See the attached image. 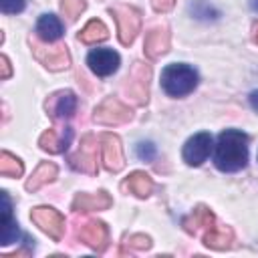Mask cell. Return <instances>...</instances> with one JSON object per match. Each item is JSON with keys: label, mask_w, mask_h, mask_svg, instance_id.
Here are the masks:
<instances>
[{"label": "cell", "mask_w": 258, "mask_h": 258, "mask_svg": "<svg viewBox=\"0 0 258 258\" xmlns=\"http://www.w3.org/2000/svg\"><path fill=\"white\" fill-rule=\"evenodd\" d=\"M87 64L95 75L107 77V75H113L119 69V54L111 48H95V50L89 52Z\"/></svg>", "instance_id": "11"}, {"label": "cell", "mask_w": 258, "mask_h": 258, "mask_svg": "<svg viewBox=\"0 0 258 258\" xmlns=\"http://www.w3.org/2000/svg\"><path fill=\"white\" fill-rule=\"evenodd\" d=\"M214 220H216V216H214V212L210 210V208H206V206H198L185 220H183V228L189 232V234H196L198 232V228H210V226H214Z\"/></svg>", "instance_id": "22"}, {"label": "cell", "mask_w": 258, "mask_h": 258, "mask_svg": "<svg viewBox=\"0 0 258 258\" xmlns=\"http://www.w3.org/2000/svg\"><path fill=\"white\" fill-rule=\"evenodd\" d=\"M248 161V137L238 129H226L218 137L214 163L222 171H238Z\"/></svg>", "instance_id": "1"}, {"label": "cell", "mask_w": 258, "mask_h": 258, "mask_svg": "<svg viewBox=\"0 0 258 258\" xmlns=\"http://www.w3.org/2000/svg\"><path fill=\"white\" fill-rule=\"evenodd\" d=\"M2 210H0V244L8 246L12 242H16L18 238V224L12 218V204L6 191H2Z\"/></svg>", "instance_id": "14"}, {"label": "cell", "mask_w": 258, "mask_h": 258, "mask_svg": "<svg viewBox=\"0 0 258 258\" xmlns=\"http://www.w3.org/2000/svg\"><path fill=\"white\" fill-rule=\"evenodd\" d=\"M198 85V73L194 67L183 62L167 64L161 73V87L169 97H183L191 93Z\"/></svg>", "instance_id": "2"}, {"label": "cell", "mask_w": 258, "mask_h": 258, "mask_svg": "<svg viewBox=\"0 0 258 258\" xmlns=\"http://www.w3.org/2000/svg\"><path fill=\"white\" fill-rule=\"evenodd\" d=\"M77 111V97L73 91H58L46 101V113L52 119H69Z\"/></svg>", "instance_id": "12"}, {"label": "cell", "mask_w": 258, "mask_h": 258, "mask_svg": "<svg viewBox=\"0 0 258 258\" xmlns=\"http://www.w3.org/2000/svg\"><path fill=\"white\" fill-rule=\"evenodd\" d=\"M99 139H101V151H103V165L113 173L121 171L125 167V157H123V147L119 137L113 133H103Z\"/></svg>", "instance_id": "10"}, {"label": "cell", "mask_w": 258, "mask_h": 258, "mask_svg": "<svg viewBox=\"0 0 258 258\" xmlns=\"http://www.w3.org/2000/svg\"><path fill=\"white\" fill-rule=\"evenodd\" d=\"M71 137H73V131L69 127H64L60 131L58 129H46L40 135L38 145H40V149H44L48 153H60V151H64L69 147Z\"/></svg>", "instance_id": "17"}, {"label": "cell", "mask_w": 258, "mask_h": 258, "mask_svg": "<svg viewBox=\"0 0 258 258\" xmlns=\"http://www.w3.org/2000/svg\"><path fill=\"white\" fill-rule=\"evenodd\" d=\"M8 77H10V62H8V56L2 54L0 56V79L6 81Z\"/></svg>", "instance_id": "30"}, {"label": "cell", "mask_w": 258, "mask_h": 258, "mask_svg": "<svg viewBox=\"0 0 258 258\" xmlns=\"http://www.w3.org/2000/svg\"><path fill=\"white\" fill-rule=\"evenodd\" d=\"M143 50L149 58H157L169 50V28L167 26H155L147 32Z\"/></svg>", "instance_id": "15"}, {"label": "cell", "mask_w": 258, "mask_h": 258, "mask_svg": "<svg viewBox=\"0 0 258 258\" xmlns=\"http://www.w3.org/2000/svg\"><path fill=\"white\" fill-rule=\"evenodd\" d=\"M79 238L89 248H93L97 252H103L109 244V228L99 220H91L79 230Z\"/></svg>", "instance_id": "13"}, {"label": "cell", "mask_w": 258, "mask_h": 258, "mask_svg": "<svg viewBox=\"0 0 258 258\" xmlns=\"http://www.w3.org/2000/svg\"><path fill=\"white\" fill-rule=\"evenodd\" d=\"M212 151V135L210 133H196L183 145V161L187 165H202Z\"/></svg>", "instance_id": "9"}, {"label": "cell", "mask_w": 258, "mask_h": 258, "mask_svg": "<svg viewBox=\"0 0 258 258\" xmlns=\"http://www.w3.org/2000/svg\"><path fill=\"white\" fill-rule=\"evenodd\" d=\"M0 8L6 14H16V12H22L24 0H0Z\"/></svg>", "instance_id": "28"}, {"label": "cell", "mask_w": 258, "mask_h": 258, "mask_svg": "<svg viewBox=\"0 0 258 258\" xmlns=\"http://www.w3.org/2000/svg\"><path fill=\"white\" fill-rule=\"evenodd\" d=\"M149 79H151V69L145 62H133L123 91L125 95L135 103V105H145L149 99Z\"/></svg>", "instance_id": "5"}, {"label": "cell", "mask_w": 258, "mask_h": 258, "mask_svg": "<svg viewBox=\"0 0 258 258\" xmlns=\"http://www.w3.org/2000/svg\"><path fill=\"white\" fill-rule=\"evenodd\" d=\"M127 246L135 248V250H147L151 246V238L145 236V234H133V236L127 238Z\"/></svg>", "instance_id": "26"}, {"label": "cell", "mask_w": 258, "mask_h": 258, "mask_svg": "<svg viewBox=\"0 0 258 258\" xmlns=\"http://www.w3.org/2000/svg\"><path fill=\"white\" fill-rule=\"evenodd\" d=\"M69 163L83 173L97 175V139L93 135H85L79 149L69 157Z\"/></svg>", "instance_id": "8"}, {"label": "cell", "mask_w": 258, "mask_h": 258, "mask_svg": "<svg viewBox=\"0 0 258 258\" xmlns=\"http://www.w3.org/2000/svg\"><path fill=\"white\" fill-rule=\"evenodd\" d=\"M30 48H32L34 58L48 71H62L71 64V54H69V48L64 42L50 44V42L34 36V38H30Z\"/></svg>", "instance_id": "3"}, {"label": "cell", "mask_w": 258, "mask_h": 258, "mask_svg": "<svg viewBox=\"0 0 258 258\" xmlns=\"http://www.w3.org/2000/svg\"><path fill=\"white\" fill-rule=\"evenodd\" d=\"M121 189L125 194H133L137 198H147L153 191V179L145 171H133L121 183Z\"/></svg>", "instance_id": "18"}, {"label": "cell", "mask_w": 258, "mask_h": 258, "mask_svg": "<svg viewBox=\"0 0 258 258\" xmlns=\"http://www.w3.org/2000/svg\"><path fill=\"white\" fill-rule=\"evenodd\" d=\"M87 2L85 0H60V12L73 22L81 16V12L85 10Z\"/></svg>", "instance_id": "25"}, {"label": "cell", "mask_w": 258, "mask_h": 258, "mask_svg": "<svg viewBox=\"0 0 258 258\" xmlns=\"http://www.w3.org/2000/svg\"><path fill=\"white\" fill-rule=\"evenodd\" d=\"M250 103H252V107L258 111V91H254V93L250 95Z\"/></svg>", "instance_id": "31"}, {"label": "cell", "mask_w": 258, "mask_h": 258, "mask_svg": "<svg viewBox=\"0 0 258 258\" xmlns=\"http://www.w3.org/2000/svg\"><path fill=\"white\" fill-rule=\"evenodd\" d=\"M30 220L46 234L50 236L54 242H58L64 234V218L60 216L58 210L50 208V206H36L30 212Z\"/></svg>", "instance_id": "7"}, {"label": "cell", "mask_w": 258, "mask_h": 258, "mask_svg": "<svg viewBox=\"0 0 258 258\" xmlns=\"http://www.w3.org/2000/svg\"><path fill=\"white\" fill-rule=\"evenodd\" d=\"M137 155H139V159H145V161L153 159L155 157V145L151 141H141L137 145Z\"/></svg>", "instance_id": "27"}, {"label": "cell", "mask_w": 258, "mask_h": 258, "mask_svg": "<svg viewBox=\"0 0 258 258\" xmlns=\"http://www.w3.org/2000/svg\"><path fill=\"white\" fill-rule=\"evenodd\" d=\"M250 6H252V10H256V12H258V0H252V2H250Z\"/></svg>", "instance_id": "33"}, {"label": "cell", "mask_w": 258, "mask_h": 258, "mask_svg": "<svg viewBox=\"0 0 258 258\" xmlns=\"http://www.w3.org/2000/svg\"><path fill=\"white\" fill-rule=\"evenodd\" d=\"M56 173H58V169H56V165L52 163V161H42L36 169H34V173L28 177V181H26V189L28 191H36L38 187H42L44 183H50L54 177H56Z\"/></svg>", "instance_id": "21"}, {"label": "cell", "mask_w": 258, "mask_h": 258, "mask_svg": "<svg viewBox=\"0 0 258 258\" xmlns=\"http://www.w3.org/2000/svg\"><path fill=\"white\" fill-rule=\"evenodd\" d=\"M22 171H24V165L16 155H12L8 151L0 153V173L4 177H20Z\"/></svg>", "instance_id": "24"}, {"label": "cell", "mask_w": 258, "mask_h": 258, "mask_svg": "<svg viewBox=\"0 0 258 258\" xmlns=\"http://www.w3.org/2000/svg\"><path fill=\"white\" fill-rule=\"evenodd\" d=\"M175 0H151V6L155 12H169L173 8Z\"/></svg>", "instance_id": "29"}, {"label": "cell", "mask_w": 258, "mask_h": 258, "mask_svg": "<svg viewBox=\"0 0 258 258\" xmlns=\"http://www.w3.org/2000/svg\"><path fill=\"white\" fill-rule=\"evenodd\" d=\"M131 117H133V111L115 97H107L93 111V119L101 125H121L131 121Z\"/></svg>", "instance_id": "6"}, {"label": "cell", "mask_w": 258, "mask_h": 258, "mask_svg": "<svg viewBox=\"0 0 258 258\" xmlns=\"http://www.w3.org/2000/svg\"><path fill=\"white\" fill-rule=\"evenodd\" d=\"M234 242V232L230 226H210L204 234V244L214 250H226Z\"/></svg>", "instance_id": "19"}, {"label": "cell", "mask_w": 258, "mask_h": 258, "mask_svg": "<svg viewBox=\"0 0 258 258\" xmlns=\"http://www.w3.org/2000/svg\"><path fill=\"white\" fill-rule=\"evenodd\" d=\"M252 38H254V42L258 44V22L252 24Z\"/></svg>", "instance_id": "32"}, {"label": "cell", "mask_w": 258, "mask_h": 258, "mask_svg": "<svg viewBox=\"0 0 258 258\" xmlns=\"http://www.w3.org/2000/svg\"><path fill=\"white\" fill-rule=\"evenodd\" d=\"M109 38V28L101 22V20H89L85 24V28L79 32V40L85 44H95V42H103Z\"/></svg>", "instance_id": "23"}, {"label": "cell", "mask_w": 258, "mask_h": 258, "mask_svg": "<svg viewBox=\"0 0 258 258\" xmlns=\"http://www.w3.org/2000/svg\"><path fill=\"white\" fill-rule=\"evenodd\" d=\"M113 206V200L107 191H97V194H77L73 200V210L75 212H99V210H107Z\"/></svg>", "instance_id": "16"}, {"label": "cell", "mask_w": 258, "mask_h": 258, "mask_svg": "<svg viewBox=\"0 0 258 258\" xmlns=\"http://www.w3.org/2000/svg\"><path fill=\"white\" fill-rule=\"evenodd\" d=\"M62 34V24L54 14H42L36 22V36L46 42L58 40Z\"/></svg>", "instance_id": "20"}, {"label": "cell", "mask_w": 258, "mask_h": 258, "mask_svg": "<svg viewBox=\"0 0 258 258\" xmlns=\"http://www.w3.org/2000/svg\"><path fill=\"white\" fill-rule=\"evenodd\" d=\"M109 12H111V16L117 22V32H119L121 44L129 46L135 40L139 28H141V14H139V10H135L133 6H127V4H115V6L109 8Z\"/></svg>", "instance_id": "4"}]
</instances>
